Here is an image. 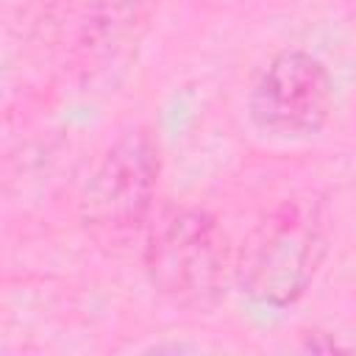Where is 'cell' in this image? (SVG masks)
I'll use <instances>...</instances> for the list:
<instances>
[{"mask_svg":"<svg viewBox=\"0 0 356 356\" xmlns=\"http://www.w3.org/2000/svg\"><path fill=\"white\" fill-rule=\"evenodd\" d=\"M320 256L323 234L312 211L298 203H286L250 231L234 270L253 300L286 306L306 292Z\"/></svg>","mask_w":356,"mask_h":356,"instance_id":"6da1fadb","label":"cell"},{"mask_svg":"<svg viewBox=\"0 0 356 356\" xmlns=\"http://www.w3.org/2000/svg\"><path fill=\"white\" fill-rule=\"evenodd\" d=\"M145 267L150 281L184 303H209L225 286L231 253L211 217L195 209H170L147 231Z\"/></svg>","mask_w":356,"mask_h":356,"instance_id":"7a4b0ae2","label":"cell"},{"mask_svg":"<svg viewBox=\"0 0 356 356\" xmlns=\"http://www.w3.org/2000/svg\"><path fill=\"white\" fill-rule=\"evenodd\" d=\"M159 181V150L147 134L122 136L95 170L83 217L103 236H128L147 217Z\"/></svg>","mask_w":356,"mask_h":356,"instance_id":"3957f363","label":"cell"},{"mask_svg":"<svg viewBox=\"0 0 356 356\" xmlns=\"http://www.w3.org/2000/svg\"><path fill=\"white\" fill-rule=\"evenodd\" d=\"M334 86L325 67L303 53H278L256 78L250 114L261 131L275 136H306L323 128L331 114Z\"/></svg>","mask_w":356,"mask_h":356,"instance_id":"277c9868","label":"cell"}]
</instances>
